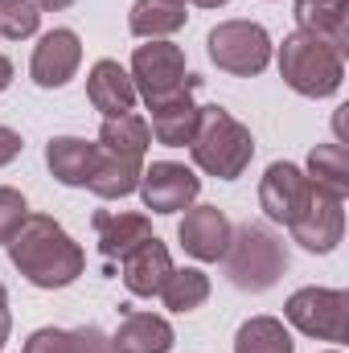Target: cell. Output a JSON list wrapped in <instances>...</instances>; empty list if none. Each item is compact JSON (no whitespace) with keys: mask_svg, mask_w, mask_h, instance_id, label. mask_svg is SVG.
<instances>
[{"mask_svg":"<svg viewBox=\"0 0 349 353\" xmlns=\"http://www.w3.org/2000/svg\"><path fill=\"white\" fill-rule=\"evenodd\" d=\"M12 267L41 292L54 288H70L83 267H87V251L62 230V222H54L50 214H29L21 222V230L4 243Z\"/></svg>","mask_w":349,"mask_h":353,"instance_id":"obj_1","label":"cell"},{"mask_svg":"<svg viewBox=\"0 0 349 353\" xmlns=\"http://www.w3.org/2000/svg\"><path fill=\"white\" fill-rule=\"evenodd\" d=\"M189 157L206 176L235 181L247 173V165L255 157V136L226 107L210 103V107H197V132L189 140Z\"/></svg>","mask_w":349,"mask_h":353,"instance_id":"obj_2","label":"cell"},{"mask_svg":"<svg viewBox=\"0 0 349 353\" xmlns=\"http://www.w3.org/2000/svg\"><path fill=\"white\" fill-rule=\"evenodd\" d=\"M222 263H226V279L239 292H267L288 271V251L279 234H271L263 222H243L239 230H230Z\"/></svg>","mask_w":349,"mask_h":353,"instance_id":"obj_3","label":"cell"},{"mask_svg":"<svg viewBox=\"0 0 349 353\" xmlns=\"http://www.w3.org/2000/svg\"><path fill=\"white\" fill-rule=\"evenodd\" d=\"M279 79L304 99H329L346 83V58L296 29L279 46Z\"/></svg>","mask_w":349,"mask_h":353,"instance_id":"obj_4","label":"cell"},{"mask_svg":"<svg viewBox=\"0 0 349 353\" xmlns=\"http://www.w3.org/2000/svg\"><path fill=\"white\" fill-rule=\"evenodd\" d=\"M206 50H210V62L235 79H251L263 74L271 66V33L263 29L259 21H222L210 29L206 37Z\"/></svg>","mask_w":349,"mask_h":353,"instance_id":"obj_5","label":"cell"},{"mask_svg":"<svg viewBox=\"0 0 349 353\" xmlns=\"http://www.w3.org/2000/svg\"><path fill=\"white\" fill-rule=\"evenodd\" d=\"M132 83H136V94L152 107L161 99H173L181 90H197L201 79L185 70V50L173 46V41H148V46H136L132 54Z\"/></svg>","mask_w":349,"mask_h":353,"instance_id":"obj_6","label":"cell"},{"mask_svg":"<svg viewBox=\"0 0 349 353\" xmlns=\"http://www.w3.org/2000/svg\"><path fill=\"white\" fill-rule=\"evenodd\" d=\"M283 316L304 337L341 345L349 333V292H341V288H300L288 296Z\"/></svg>","mask_w":349,"mask_h":353,"instance_id":"obj_7","label":"cell"},{"mask_svg":"<svg viewBox=\"0 0 349 353\" xmlns=\"http://www.w3.org/2000/svg\"><path fill=\"white\" fill-rule=\"evenodd\" d=\"M136 189H140L144 210H152V214H181V210H189L197 201L201 181H197L193 169H185L177 161H152V165H144Z\"/></svg>","mask_w":349,"mask_h":353,"instance_id":"obj_8","label":"cell"},{"mask_svg":"<svg viewBox=\"0 0 349 353\" xmlns=\"http://www.w3.org/2000/svg\"><path fill=\"white\" fill-rule=\"evenodd\" d=\"M308 201H312V181L304 176V169H296V165H288V161L267 165V173H263V181H259V210L271 222L292 226V222L304 214Z\"/></svg>","mask_w":349,"mask_h":353,"instance_id":"obj_9","label":"cell"},{"mask_svg":"<svg viewBox=\"0 0 349 353\" xmlns=\"http://www.w3.org/2000/svg\"><path fill=\"white\" fill-rule=\"evenodd\" d=\"M79 66H83V41H79V33L74 29H50L33 46L29 79L41 90H58L79 74Z\"/></svg>","mask_w":349,"mask_h":353,"instance_id":"obj_10","label":"cell"},{"mask_svg":"<svg viewBox=\"0 0 349 353\" xmlns=\"http://www.w3.org/2000/svg\"><path fill=\"white\" fill-rule=\"evenodd\" d=\"M341 205H346L341 197H329V193L312 189V201H308L304 214L288 226L292 239H296L304 251H312V255H329V251L341 243V234H346V210H341Z\"/></svg>","mask_w":349,"mask_h":353,"instance_id":"obj_11","label":"cell"},{"mask_svg":"<svg viewBox=\"0 0 349 353\" xmlns=\"http://www.w3.org/2000/svg\"><path fill=\"white\" fill-rule=\"evenodd\" d=\"M230 218L218 210V205H189L181 226H177V239L185 247V255H193L197 263H218L226 255V243H230Z\"/></svg>","mask_w":349,"mask_h":353,"instance_id":"obj_12","label":"cell"},{"mask_svg":"<svg viewBox=\"0 0 349 353\" xmlns=\"http://www.w3.org/2000/svg\"><path fill=\"white\" fill-rule=\"evenodd\" d=\"M87 99L103 119H115V115L136 111V99H140V94H136L132 74H128L115 58H99L87 74Z\"/></svg>","mask_w":349,"mask_h":353,"instance_id":"obj_13","label":"cell"},{"mask_svg":"<svg viewBox=\"0 0 349 353\" xmlns=\"http://www.w3.org/2000/svg\"><path fill=\"white\" fill-rule=\"evenodd\" d=\"M123 288L132 292V296H161V288H165V279L173 275V255H169V247L152 234V239H144L140 247H132L123 259Z\"/></svg>","mask_w":349,"mask_h":353,"instance_id":"obj_14","label":"cell"},{"mask_svg":"<svg viewBox=\"0 0 349 353\" xmlns=\"http://www.w3.org/2000/svg\"><path fill=\"white\" fill-rule=\"evenodd\" d=\"M296 25L341 58L349 54V0H296Z\"/></svg>","mask_w":349,"mask_h":353,"instance_id":"obj_15","label":"cell"},{"mask_svg":"<svg viewBox=\"0 0 349 353\" xmlns=\"http://www.w3.org/2000/svg\"><path fill=\"white\" fill-rule=\"evenodd\" d=\"M46 165L50 176L66 189H87L90 173L99 165V144H90L83 136H54L46 144Z\"/></svg>","mask_w":349,"mask_h":353,"instance_id":"obj_16","label":"cell"},{"mask_svg":"<svg viewBox=\"0 0 349 353\" xmlns=\"http://www.w3.org/2000/svg\"><path fill=\"white\" fill-rule=\"evenodd\" d=\"M177 345V333L165 316L152 312H128L119 321V329L111 333V350L115 353H169Z\"/></svg>","mask_w":349,"mask_h":353,"instance_id":"obj_17","label":"cell"},{"mask_svg":"<svg viewBox=\"0 0 349 353\" xmlns=\"http://www.w3.org/2000/svg\"><path fill=\"white\" fill-rule=\"evenodd\" d=\"M99 152L115 157V161H128V165H144L148 157V144H152V132H148V119L128 111V115H115V119H103L99 128Z\"/></svg>","mask_w":349,"mask_h":353,"instance_id":"obj_18","label":"cell"},{"mask_svg":"<svg viewBox=\"0 0 349 353\" xmlns=\"http://www.w3.org/2000/svg\"><path fill=\"white\" fill-rule=\"evenodd\" d=\"M152 119H148V132L157 144L165 148H185L197 132V103H193V90H181L173 99H161L148 107Z\"/></svg>","mask_w":349,"mask_h":353,"instance_id":"obj_19","label":"cell"},{"mask_svg":"<svg viewBox=\"0 0 349 353\" xmlns=\"http://www.w3.org/2000/svg\"><path fill=\"white\" fill-rule=\"evenodd\" d=\"M144 239H152V222L144 214H128V210H99L94 214V243L107 259H123L132 247H140Z\"/></svg>","mask_w":349,"mask_h":353,"instance_id":"obj_20","label":"cell"},{"mask_svg":"<svg viewBox=\"0 0 349 353\" xmlns=\"http://www.w3.org/2000/svg\"><path fill=\"white\" fill-rule=\"evenodd\" d=\"M185 21H189V12L177 0H136L132 12H128V29L144 41H165Z\"/></svg>","mask_w":349,"mask_h":353,"instance_id":"obj_21","label":"cell"},{"mask_svg":"<svg viewBox=\"0 0 349 353\" xmlns=\"http://www.w3.org/2000/svg\"><path fill=\"white\" fill-rule=\"evenodd\" d=\"M304 176L312 181V189L329 193V197H349V152L346 144H317L308 152V169Z\"/></svg>","mask_w":349,"mask_h":353,"instance_id":"obj_22","label":"cell"},{"mask_svg":"<svg viewBox=\"0 0 349 353\" xmlns=\"http://www.w3.org/2000/svg\"><path fill=\"white\" fill-rule=\"evenodd\" d=\"M235 353H296L292 333L275 316H251L235 333Z\"/></svg>","mask_w":349,"mask_h":353,"instance_id":"obj_23","label":"cell"},{"mask_svg":"<svg viewBox=\"0 0 349 353\" xmlns=\"http://www.w3.org/2000/svg\"><path fill=\"white\" fill-rule=\"evenodd\" d=\"M161 300L169 312H193L210 300V275L197 267H173V275L161 288Z\"/></svg>","mask_w":349,"mask_h":353,"instance_id":"obj_24","label":"cell"},{"mask_svg":"<svg viewBox=\"0 0 349 353\" xmlns=\"http://www.w3.org/2000/svg\"><path fill=\"white\" fill-rule=\"evenodd\" d=\"M37 25H41V8L33 0H0V37L21 41L33 37Z\"/></svg>","mask_w":349,"mask_h":353,"instance_id":"obj_25","label":"cell"},{"mask_svg":"<svg viewBox=\"0 0 349 353\" xmlns=\"http://www.w3.org/2000/svg\"><path fill=\"white\" fill-rule=\"evenodd\" d=\"M29 218V201H25V193L21 189H8V185H0V247L21 230V222Z\"/></svg>","mask_w":349,"mask_h":353,"instance_id":"obj_26","label":"cell"},{"mask_svg":"<svg viewBox=\"0 0 349 353\" xmlns=\"http://www.w3.org/2000/svg\"><path fill=\"white\" fill-rule=\"evenodd\" d=\"M21 353H74V329L66 333V329L46 325V329L29 333V341H25V350Z\"/></svg>","mask_w":349,"mask_h":353,"instance_id":"obj_27","label":"cell"},{"mask_svg":"<svg viewBox=\"0 0 349 353\" xmlns=\"http://www.w3.org/2000/svg\"><path fill=\"white\" fill-rule=\"evenodd\" d=\"M74 353H115V350H111V337L99 325H83V329H74Z\"/></svg>","mask_w":349,"mask_h":353,"instance_id":"obj_28","label":"cell"},{"mask_svg":"<svg viewBox=\"0 0 349 353\" xmlns=\"http://www.w3.org/2000/svg\"><path fill=\"white\" fill-rule=\"evenodd\" d=\"M21 148H25L21 132H12V128H4V123H0V169H4V165H12V161L21 157Z\"/></svg>","mask_w":349,"mask_h":353,"instance_id":"obj_29","label":"cell"},{"mask_svg":"<svg viewBox=\"0 0 349 353\" xmlns=\"http://www.w3.org/2000/svg\"><path fill=\"white\" fill-rule=\"evenodd\" d=\"M8 87H12V62H8V58L0 54V94H4Z\"/></svg>","mask_w":349,"mask_h":353,"instance_id":"obj_30","label":"cell"},{"mask_svg":"<svg viewBox=\"0 0 349 353\" xmlns=\"http://www.w3.org/2000/svg\"><path fill=\"white\" fill-rule=\"evenodd\" d=\"M33 4H37L41 12H62V8H70L74 0H33Z\"/></svg>","mask_w":349,"mask_h":353,"instance_id":"obj_31","label":"cell"},{"mask_svg":"<svg viewBox=\"0 0 349 353\" xmlns=\"http://www.w3.org/2000/svg\"><path fill=\"white\" fill-rule=\"evenodd\" d=\"M0 321H8V292H4V283H0Z\"/></svg>","mask_w":349,"mask_h":353,"instance_id":"obj_32","label":"cell"},{"mask_svg":"<svg viewBox=\"0 0 349 353\" xmlns=\"http://www.w3.org/2000/svg\"><path fill=\"white\" fill-rule=\"evenodd\" d=\"M197 8H222V4H230V0H193Z\"/></svg>","mask_w":349,"mask_h":353,"instance_id":"obj_33","label":"cell"},{"mask_svg":"<svg viewBox=\"0 0 349 353\" xmlns=\"http://www.w3.org/2000/svg\"><path fill=\"white\" fill-rule=\"evenodd\" d=\"M325 353H341V350H325Z\"/></svg>","mask_w":349,"mask_h":353,"instance_id":"obj_34","label":"cell"},{"mask_svg":"<svg viewBox=\"0 0 349 353\" xmlns=\"http://www.w3.org/2000/svg\"><path fill=\"white\" fill-rule=\"evenodd\" d=\"M177 4H185V0H177Z\"/></svg>","mask_w":349,"mask_h":353,"instance_id":"obj_35","label":"cell"},{"mask_svg":"<svg viewBox=\"0 0 349 353\" xmlns=\"http://www.w3.org/2000/svg\"><path fill=\"white\" fill-rule=\"evenodd\" d=\"M0 350H4V345H0Z\"/></svg>","mask_w":349,"mask_h":353,"instance_id":"obj_36","label":"cell"}]
</instances>
